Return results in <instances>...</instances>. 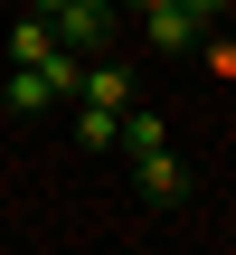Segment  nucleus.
<instances>
[{
  "instance_id": "1",
  "label": "nucleus",
  "mask_w": 236,
  "mask_h": 255,
  "mask_svg": "<svg viewBox=\"0 0 236 255\" xmlns=\"http://www.w3.org/2000/svg\"><path fill=\"white\" fill-rule=\"evenodd\" d=\"M132 189H142L151 208H189V161L170 151V132H151V142H132Z\"/></svg>"
},
{
  "instance_id": "2",
  "label": "nucleus",
  "mask_w": 236,
  "mask_h": 255,
  "mask_svg": "<svg viewBox=\"0 0 236 255\" xmlns=\"http://www.w3.org/2000/svg\"><path fill=\"white\" fill-rule=\"evenodd\" d=\"M47 28H57V47L104 57V47H114V0H57V9H47Z\"/></svg>"
},
{
  "instance_id": "3",
  "label": "nucleus",
  "mask_w": 236,
  "mask_h": 255,
  "mask_svg": "<svg viewBox=\"0 0 236 255\" xmlns=\"http://www.w3.org/2000/svg\"><path fill=\"white\" fill-rule=\"evenodd\" d=\"M142 38H151L161 57H189V47L208 38V19H199V9H180V0H142Z\"/></svg>"
},
{
  "instance_id": "4",
  "label": "nucleus",
  "mask_w": 236,
  "mask_h": 255,
  "mask_svg": "<svg viewBox=\"0 0 236 255\" xmlns=\"http://www.w3.org/2000/svg\"><path fill=\"white\" fill-rule=\"evenodd\" d=\"M76 151H123V104L76 95Z\"/></svg>"
},
{
  "instance_id": "5",
  "label": "nucleus",
  "mask_w": 236,
  "mask_h": 255,
  "mask_svg": "<svg viewBox=\"0 0 236 255\" xmlns=\"http://www.w3.org/2000/svg\"><path fill=\"white\" fill-rule=\"evenodd\" d=\"M0 104H9V123H38V114L57 104V85H47L38 66H9V85H0Z\"/></svg>"
},
{
  "instance_id": "6",
  "label": "nucleus",
  "mask_w": 236,
  "mask_h": 255,
  "mask_svg": "<svg viewBox=\"0 0 236 255\" xmlns=\"http://www.w3.org/2000/svg\"><path fill=\"white\" fill-rule=\"evenodd\" d=\"M76 95H95V104H132V66H123L114 47H104V57H85V85H76Z\"/></svg>"
},
{
  "instance_id": "7",
  "label": "nucleus",
  "mask_w": 236,
  "mask_h": 255,
  "mask_svg": "<svg viewBox=\"0 0 236 255\" xmlns=\"http://www.w3.org/2000/svg\"><path fill=\"white\" fill-rule=\"evenodd\" d=\"M47 47H57V28H47L38 9H9V66H38Z\"/></svg>"
},
{
  "instance_id": "8",
  "label": "nucleus",
  "mask_w": 236,
  "mask_h": 255,
  "mask_svg": "<svg viewBox=\"0 0 236 255\" xmlns=\"http://www.w3.org/2000/svg\"><path fill=\"white\" fill-rule=\"evenodd\" d=\"M180 9H199V19H227V9H236V0H180Z\"/></svg>"
}]
</instances>
